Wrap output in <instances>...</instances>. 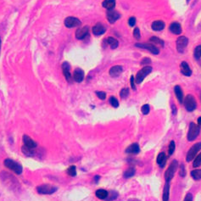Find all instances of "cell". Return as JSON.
<instances>
[{
  "mask_svg": "<svg viewBox=\"0 0 201 201\" xmlns=\"http://www.w3.org/2000/svg\"><path fill=\"white\" fill-rule=\"evenodd\" d=\"M151 71H152V67L150 65H145L143 68H142L136 75V78H135L136 83H138V84L141 83L147 75L150 74Z\"/></svg>",
  "mask_w": 201,
  "mask_h": 201,
  "instance_id": "obj_1",
  "label": "cell"
},
{
  "mask_svg": "<svg viewBox=\"0 0 201 201\" xmlns=\"http://www.w3.org/2000/svg\"><path fill=\"white\" fill-rule=\"evenodd\" d=\"M4 165L7 168L12 170L13 172L14 173H16V174H21L22 172V166L19 163L14 161L10 159H7V160L4 161Z\"/></svg>",
  "mask_w": 201,
  "mask_h": 201,
  "instance_id": "obj_2",
  "label": "cell"
},
{
  "mask_svg": "<svg viewBox=\"0 0 201 201\" xmlns=\"http://www.w3.org/2000/svg\"><path fill=\"white\" fill-rule=\"evenodd\" d=\"M177 166H178V163L176 161H173L171 165H169L168 169L166 170V172H165V179L166 182H169L173 178L174 176V174L176 172V169H177Z\"/></svg>",
  "mask_w": 201,
  "mask_h": 201,
  "instance_id": "obj_3",
  "label": "cell"
},
{
  "mask_svg": "<svg viewBox=\"0 0 201 201\" xmlns=\"http://www.w3.org/2000/svg\"><path fill=\"white\" fill-rule=\"evenodd\" d=\"M200 127L197 126L195 123L191 122L189 125V130L188 132V140L189 141H193L195 138L198 137V135L200 134Z\"/></svg>",
  "mask_w": 201,
  "mask_h": 201,
  "instance_id": "obj_4",
  "label": "cell"
},
{
  "mask_svg": "<svg viewBox=\"0 0 201 201\" xmlns=\"http://www.w3.org/2000/svg\"><path fill=\"white\" fill-rule=\"evenodd\" d=\"M184 102V106L186 108V110L188 111H193L195 109H196V106H197V104H196V100L194 99V97L191 94L188 95L185 99L183 100Z\"/></svg>",
  "mask_w": 201,
  "mask_h": 201,
  "instance_id": "obj_5",
  "label": "cell"
},
{
  "mask_svg": "<svg viewBox=\"0 0 201 201\" xmlns=\"http://www.w3.org/2000/svg\"><path fill=\"white\" fill-rule=\"evenodd\" d=\"M200 149L201 143H195L194 145H193V146L190 148V150H189V152H188V154H187V157H186L187 162H190V161L196 156L197 153L200 150Z\"/></svg>",
  "mask_w": 201,
  "mask_h": 201,
  "instance_id": "obj_6",
  "label": "cell"
},
{
  "mask_svg": "<svg viewBox=\"0 0 201 201\" xmlns=\"http://www.w3.org/2000/svg\"><path fill=\"white\" fill-rule=\"evenodd\" d=\"M188 44H189V39L188 38L184 36L179 37L176 40V49L179 53H183V51L188 46Z\"/></svg>",
  "mask_w": 201,
  "mask_h": 201,
  "instance_id": "obj_7",
  "label": "cell"
},
{
  "mask_svg": "<svg viewBox=\"0 0 201 201\" xmlns=\"http://www.w3.org/2000/svg\"><path fill=\"white\" fill-rule=\"evenodd\" d=\"M135 46L138 48H140V49H147V50L151 52L153 54H159V53H160L159 49H157L154 45L150 44V43H136Z\"/></svg>",
  "mask_w": 201,
  "mask_h": 201,
  "instance_id": "obj_8",
  "label": "cell"
},
{
  "mask_svg": "<svg viewBox=\"0 0 201 201\" xmlns=\"http://www.w3.org/2000/svg\"><path fill=\"white\" fill-rule=\"evenodd\" d=\"M81 24L82 23H81L80 20L75 18V17H73V16L67 17L64 20V25L68 28H73L75 26H79V25H81Z\"/></svg>",
  "mask_w": 201,
  "mask_h": 201,
  "instance_id": "obj_9",
  "label": "cell"
},
{
  "mask_svg": "<svg viewBox=\"0 0 201 201\" xmlns=\"http://www.w3.org/2000/svg\"><path fill=\"white\" fill-rule=\"evenodd\" d=\"M88 33H89V27L88 25L80 27L77 29V31L75 32V38L79 40L85 39L88 36Z\"/></svg>",
  "mask_w": 201,
  "mask_h": 201,
  "instance_id": "obj_10",
  "label": "cell"
},
{
  "mask_svg": "<svg viewBox=\"0 0 201 201\" xmlns=\"http://www.w3.org/2000/svg\"><path fill=\"white\" fill-rule=\"evenodd\" d=\"M38 192L40 194H51L54 193L57 189L55 187H53L51 185H41L38 187Z\"/></svg>",
  "mask_w": 201,
  "mask_h": 201,
  "instance_id": "obj_11",
  "label": "cell"
},
{
  "mask_svg": "<svg viewBox=\"0 0 201 201\" xmlns=\"http://www.w3.org/2000/svg\"><path fill=\"white\" fill-rule=\"evenodd\" d=\"M120 14L117 12V11H114V10H109L107 12V20L110 23L113 24L115 23L119 18H120Z\"/></svg>",
  "mask_w": 201,
  "mask_h": 201,
  "instance_id": "obj_12",
  "label": "cell"
},
{
  "mask_svg": "<svg viewBox=\"0 0 201 201\" xmlns=\"http://www.w3.org/2000/svg\"><path fill=\"white\" fill-rule=\"evenodd\" d=\"M105 31H106L105 26L101 23H97L93 27V33L95 36H100L105 32Z\"/></svg>",
  "mask_w": 201,
  "mask_h": 201,
  "instance_id": "obj_13",
  "label": "cell"
},
{
  "mask_svg": "<svg viewBox=\"0 0 201 201\" xmlns=\"http://www.w3.org/2000/svg\"><path fill=\"white\" fill-rule=\"evenodd\" d=\"M23 142H24V145L29 147V148H32V149H36L38 144L37 143L32 140L28 135H24L23 136Z\"/></svg>",
  "mask_w": 201,
  "mask_h": 201,
  "instance_id": "obj_14",
  "label": "cell"
},
{
  "mask_svg": "<svg viewBox=\"0 0 201 201\" xmlns=\"http://www.w3.org/2000/svg\"><path fill=\"white\" fill-rule=\"evenodd\" d=\"M123 71V68L122 66L121 65H115L113 67L110 68V75L113 77H115V76H118L120 75Z\"/></svg>",
  "mask_w": 201,
  "mask_h": 201,
  "instance_id": "obj_15",
  "label": "cell"
},
{
  "mask_svg": "<svg viewBox=\"0 0 201 201\" xmlns=\"http://www.w3.org/2000/svg\"><path fill=\"white\" fill-rule=\"evenodd\" d=\"M61 67H62L65 79L68 82H70L71 79V75L70 73V64H69V63H67V62H64L62 64V65H61Z\"/></svg>",
  "mask_w": 201,
  "mask_h": 201,
  "instance_id": "obj_16",
  "label": "cell"
},
{
  "mask_svg": "<svg viewBox=\"0 0 201 201\" xmlns=\"http://www.w3.org/2000/svg\"><path fill=\"white\" fill-rule=\"evenodd\" d=\"M73 76H74V80H75L76 82H81L83 80V78H84V71L82 69L77 68V69H75V71H74V75H73Z\"/></svg>",
  "mask_w": 201,
  "mask_h": 201,
  "instance_id": "obj_17",
  "label": "cell"
},
{
  "mask_svg": "<svg viewBox=\"0 0 201 201\" xmlns=\"http://www.w3.org/2000/svg\"><path fill=\"white\" fill-rule=\"evenodd\" d=\"M181 72L186 76H190L192 75V71L189 67V64L185 61L182 62V64H181Z\"/></svg>",
  "mask_w": 201,
  "mask_h": 201,
  "instance_id": "obj_18",
  "label": "cell"
},
{
  "mask_svg": "<svg viewBox=\"0 0 201 201\" xmlns=\"http://www.w3.org/2000/svg\"><path fill=\"white\" fill-rule=\"evenodd\" d=\"M170 31L174 34L179 35L182 32V26L178 22H173L170 25Z\"/></svg>",
  "mask_w": 201,
  "mask_h": 201,
  "instance_id": "obj_19",
  "label": "cell"
},
{
  "mask_svg": "<svg viewBox=\"0 0 201 201\" xmlns=\"http://www.w3.org/2000/svg\"><path fill=\"white\" fill-rule=\"evenodd\" d=\"M165 25L162 21H154L152 23V29L154 31H156V32L162 31L165 28Z\"/></svg>",
  "mask_w": 201,
  "mask_h": 201,
  "instance_id": "obj_20",
  "label": "cell"
},
{
  "mask_svg": "<svg viewBox=\"0 0 201 201\" xmlns=\"http://www.w3.org/2000/svg\"><path fill=\"white\" fill-rule=\"evenodd\" d=\"M140 151L139 146L138 143H132L131 144L129 147H127V149L126 150V152L127 154H138Z\"/></svg>",
  "mask_w": 201,
  "mask_h": 201,
  "instance_id": "obj_21",
  "label": "cell"
},
{
  "mask_svg": "<svg viewBox=\"0 0 201 201\" xmlns=\"http://www.w3.org/2000/svg\"><path fill=\"white\" fill-rule=\"evenodd\" d=\"M102 6L108 10H111L115 6V0H104L102 3Z\"/></svg>",
  "mask_w": 201,
  "mask_h": 201,
  "instance_id": "obj_22",
  "label": "cell"
},
{
  "mask_svg": "<svg viewBox=\"0 0 201 201\" xmlns=\"http://www.w3.org/2000/svg\"><path fill=\"white\" fill-rule=\"evenodd\" d=\"M174 92H175V93H176V98H177V99H178V101H179L180 103H182V102H183V93H182V88H180L179 86H176V87L174 88Z\"/></svg>",
  "mask_w": 201,
  "mask_h": 201,
  "instance_id": "obj_23",
  "label": "cell"
},
{
  "mask_svg": "<svg viewBox=\"0 0 201 201\" xmlns=\"http://www.w3.org/2000/svg\"><path fill=\"white\" fill-rule=\"evenodd\" d=\"M169 194H170V183L166 182L163 190V201H169Z\"/></svg>",
  "mask_w": 201,
  "mask_h": 201,
  "instance_id": "obj_24",
  "label": "cell"
},
{
  "mask_svg": "<svg viewBox=\"0 0 201 201\" xmlns=\"http://www.w3.org/2000/svg\"><path fill=\"white\" fill-rule=\"evenodd\" d=\"M96 196L100 200H105L108 197V192L104 189H99L95 193Z\"/></svg>",
  "mask_w": 201,
  "mask_h": 201,
  "instance_id": "obj_25",
  "label": "cell"
},
{
  "mask_svg": "<svg viewBox=\"0 0 201 201\" xmlns=\"http://www.w3.org/2000/svg\"><path fill=\"white\" fill-rule=\"evenodd\" d=\"M106 43H107L111 47V49H116V48L118 47V44H119L118 41H117L115 38H112V37H110V38H107V39H106Z\"/></svg>",
  "mask_w": 201,
  "mask_h": 201,
  "instance_id": "obj_26",
  "label": "cell"
},
{
  "mask_svg": "<svg viewBox=\"0 0 201 201\" xmlns=\"http://www.w3.org/2000/svg\"><path fill=\"white\" fill-rule=\"evenodd\" d=\"M165 160H166V155L164 152H161L159 154L158 157H157V163L158 165H160L161 167L164 166L165 165Z\"/></svg>",
  "mask_w": 201,
  "mask_h": 201,
  "instance_id": "obj_27",
  "label": "cell"
},
{
  "mask_svg": "<svg viewBox=\"0 0 201 201\" xmlns=\"http://www.w3.org/2000/svg\"><path fill=\"white\" fill-rule=\"evenodd\" d=\"M21 151H22V153L24 154H25V155H32V154H34V152H35V149H32V148H29V147H27V146H25V145H24V146H22V148H21Z\"/></svg>",
  "mask_w": 201,
  "mask_h": 201,
  "instance_id": "obj_28",
  "label": "cell"
},
{
  "mask_svg": "<svg viewBox=\"0 0 201 201\" xmlns=\"http://www.w3.org/2000/svg\"><path fill=\"white\" fill-rule=\"evenodd\" d=\"M191 176L194 180L201 179V170H194L191 172Z\"/></svg>",
  "mask_w": 201,
  "mask_h": 201,
  "instance_id": "obj_29",
  "label": "cell"
},
{
  "mask_svg": "<svg viewBox=\"0 0 201 201\" xmlns=\"http://www.w3.org/2000/svg\"><path fill=\"white\" fill-rule=\"evenodd\" d=\"M193 56L196 60H200L201 58V45H199L195 48L194 53H193Z\"/></svg>",
  "mask_w": 201,
  "mask_h": 201,
  "instance_id": "obj_30",
  "label": "cell"
},
{
  "mask_svg": "<svg viewBox=\"0 0 201 201\" xmlns=\"http://www.w3.org/2000/svg\"><path fill=\"white\" fill-rule=\"evenodd\" d=\"M134 174H135V169L134 168H129L125 172L124 176L126 178H129V177H132V176H134Z\"/></svg>",
  "mask_w": 201,
  "mask_h": 201,
  "instance_id": "obj_31",
  "label": "cell"
},
{
  "mask_svg": "<svg viewBox=\"0 0 201 201\" xmlns=\"http://www.w3.org/2000/svg\"><path fill=\"white\" fill-rule=\"evenodd\" d=\"M66 172H67V174H69L70 176H75V175H76V168H75V165H71V166H70V167L67 169Z\"/></svg>",
  "mask_w": 201,
  "mask_h": 201,
  "instance_id": "obj_32",
  "label": "cell"
},
{
  "mask_svg": "<svg viewBox=\"0 0 201 201\" xmlns=\"http://www.w3.org/2000/svg\"><path fill=\"white\" fill-rule=\"evenodd\" d=\"M175 147H176V144H175V142L174 141H171L170 144H169V149H168V155H172L174 151H175Z\"/></svg>",
  "mask_w": 201,
  "mask_h": 201,
  "instance_id": "obj_33",
  "label": "cell"
},
{
  "mask_svg": "<svg viewBox=\"0 0 201 201\" xmlns=\"http://www.w3.org/2000/svg\"><path fill=\"white\" fill-rule=\"evenodd\" d=\"M150 41L153 42L154 43H155V44H158V45H161V47H164V42L161 39L158 38L157 37H152L150 38Z\"/></svg>",
  "mask_w": 201,
  "mask_h": 201,
  "instance_id": "obj_34",
  "label": "cell"
},
{
  "mask_svg": "<svg viewBox=\"0 0 201 201\" xmlns=\"http://www.w3.org/2000/svg\"><path fill=\"white\" fill-rule=\"evenodd\" d=\"M109 101H110V104L113 106L114 108H117L119 106V102L116 99V98H115L113 96L110 98V100Z\"/></svg>",
  "mask_w": 201,
  "mask_h": 201,
  "instance_id": "obj_35",
  "label": "cell"
},
{
  "mask_svg": "<svg viewBox=\"0 0 201 201\" xmlns=\"http://www.w3.org/2000/svg\"><path fill=\"white\" fill-rule=\"evenodd\" d=\"M200 165H201V153L199 154V155H197V157L195 158L194 162H193V167H199Z\"/></svg>",
  "mask_w": 201,
  "mask_h": 201,
  "instance_id": "obj_36",
  "label": "cell"
},
{
  "mask_svg": "<svg viewBox=\"0 0 201 201\" xmlns=\"http://www.w3.org/2000/svg\"><path fill=\"white\" fill-rule=\"evenodd\" d=\"M128 94H129V89H128V88H123V89H121V93H120V95H121V97L122 99L126 98V97L128 96Z\"/></svg>",
  "mask_w": 201,
  "mask_h": 201,
  "instance_id": "obj_37",
  "label": "cell"
},
{
  "mask_svg": "<svg viewBox=\"0 0 201 201\" xmlns=\"http://www.w3.org/2000/svg\"><path fill=\"white\" fill-rule=\"evenodd\" d=\"M150 105L149 104H144V105H143L142 106V109H141V110H142V113L143 114V115H148V114L150 113Z\"/></svg>",
  "mask_w": 201,
  "mask_h": 201,
  "instance_id": "obj_38",
  "label": "cell"
},
{
  "mask_svg": "<svg viewBox=\"0 0 201 201\" xmlns=\"http://www.w3.org/2000/svg\"><path fill=\"white\" fill-rule=\"evenodd\" d=\"M96 95L98 96V98L99 99H105V98H106V93H104V92H102V91H98V92H96Z\"/></svg>",
  "mask_w": 201,
  "mask_h": 201,
  "instance_id": "obj_39",
  "label": "cell"
},
{
  "mask_svg": "<svg viewBox=\"0 0 201 201\" xmlns=\"http://www.w3.org/2000/svg\"><path fill=\"white\" fill-rule=\"evenodd\" d=\"M179 175L182 177H184L185 175H186V171H185V167H184V165H181L180 166V171H179Z\"/></svg>",
  "mask_w": 201,
  "mask_h": 201,
  "instance_id": "obj_40",
  "label": "cell"
},
{
  "mask_svg": "<svg viewBox=\"0 0 201 201\" xmlns=\"http://www.w3.org/2000/svg\"><path fill=\"white\" fill-rule=\"evenodd\" d=\"M133 36H134V38H136V39H140V38H141L140 31H139V29H138V27H136L134 29V31H133Z\"/></svg>",
  "mask_w": 201,
  "mask_h": 201,
  "instance_id": "obj_41",
  "label": "cell"
},
{
  "mask_svg": "<svg viewBox=\"0 0 201 201\" xmlns=\"http://www.w3.org/2000/svg\"><path fill=\"white\" fill-rule=\"evenodd\" d=\"M128 24L130 26H134L136 24V18L135 17H131L128 20Z\"/></svg>",
  "mask_w": 201,
  "mask_h": 201,
  "instance_id": "obj_42",
  "label": "cell"
},
{
  "mask_svg": "<svg viewBox=\"0 0 201 201\" xmlns=\"http://www.w3.org/2000/svg\"><path fill=\"white\" fill-rule=\"evenodd\" d=\"M130 82H131V86H132V89H136V88H135V79H134V76L133 75H132L131 76V78H130Z\"/></svg>",
  "mask_w": 201,
  "mask_h": 201,
  "instance_id": "obj_43",
  "label": "cell"
},
{
  "mask_svg": "<svg viewBox=\"0 0 201 201\" xmlns=\"http://www.w3.org/2000/svg\"><path fill=\"white\" fill-rule=\"evenodd\" d=\"M184 201H193V196L191 193H188L184 199Z\"/></svg>",
  "mask_w": 201,
  "mask_h": 201,
  "instance_id": "obj_44",
  "label": "cell"
},
{
  "mask_svg": "<svg viewBox=\"0 0 201 201\" xmlns=\"http://www.w3.org/2000/svg\"><path fill=\"white\" fill-rule=\"evenodd\" d=\"M150 63H151L150 59H149V58H144V59L143 60V61L141 62L142 64H146V65H147V64H150Z\"/></svg>",
  "mask_w": 201,
  "mask_h": 201,
  "instance_id": "obj_45",
  "label": "cell"
},
{
  "mask_svg": "<svg viewBox=\"0 0 201 201\" xmlns=\"http://www.w3.org/2000/svg\"><path fill=\"white\" fill-rule=\"evenodd\" d=\"M198 123H199V125H201V116L199 117V119H198Z\"/></svg>",
  "mask_w": 201,
  "mask_h": 201,
  "instance_id": "obj_46",
  "label": "cell"
},
{
  "mask_svg": "<svg viewBox=\"0 0 201 201\" xmlns=\"http://www.w3.org/2000/svg\"><path fill=\"white\" fill-rule=\"evenodd\" d=\"M99 176H95V178H94V180H95L96 182H98V181H99Z\"/></svg>",
  "mask_w": 201,
  "mask_h": 201,
  "instance_id": "obj_47",
  "label": "cell"
},
{
  "mask_svg": "<svg viewBox=\"0 0 201 201\" xmlns=\"http://www.w3.org/2000/svg\"><path fill=\"white\" fill-rule=\"evenodd\" d=\"M0 49H1V40H0Z\"/></svg>",
  "mask_w": 201,
  "mask_h": 201,
  "instance_id": "obj_48",
  "label": "cell"
}]
</instances>
